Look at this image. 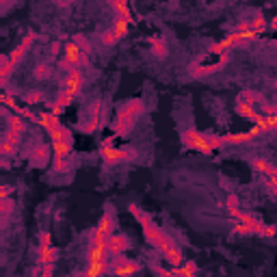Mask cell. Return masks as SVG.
I'll return each mask as SVG.
<instances>
[{
	"mask_svg": "<svg viewBox=\"0 0 277 277\" xmlns=\"http://www.w3.org/2000/svg\"><path fill=\"white\" fill-rule=\"evenodd\" d=\"M143 111H145L143 100H130L126 106H121L119 113H117V117H115V121H113L115 134L126 137V134L132 130V126H134V121L139 119V115H143Z\"/></svg>",
	"mask_w": 277,
	"mask_h": 277,
	"instance_id": "1",
	"label": "cell"
},
{
	"mask_svg": "<svg viewBox=\"0 0 277 277\" xmlns=\"http://www.w3.org/2000/svg\"><path fill=\"white\" fill-rule=\"evenodd\" d=\"M87 63H89V55H87L74 39L63 46V61H61L63 69L69 72V69H74V67H85Z\"/></svg>",
	"mask_w": 277,
	"mask_h": 277,
	"instance_id": "2",
	"label": "cell"
},
{
	"mask_svg": "<svg viewBox=\"0 0 277 277\" xmlns=\"http://www.w3.org/2000/svg\"><path fill=\"white\" fill-rule=\"evenodd\" d=\"M52 169L56 173H63L72 167V141H55L52 143Z\"/></svg>",
	"mask_w": 277,
	"mask_h": 277,
	"instance_id": "3",
	"label": "cell"
},
{
	"mask_svg": "<svg viewBox=\"0 0 277 277\" xmlns=\"http://www.w3.org/2000/svg\"><path fill=\"white\" fill-rule=\"evenodd\" d=\"M182 143H184V147H188V150H195V152H202V154H212V145H210V139L208 134L199 132L195 130V128H186L184 132L180 134Z\"/></svg>",
	"mask_w": 277,
	"mask_h": 277,
	"instance_id": "4",
	"label": "cell"
},
{
	"mask_svg": "<svg viewBox=\"0 0 277 277\" xmlns=\"http://www.w3.org/2000/svg\"><path fill=\"white\" fill-rule=\"evenodd\" d=\"M100 158H102L104 165H115V163H130L137 158V150H132V147H113V145H106L102 143L100 147Z\"/></svg>",
	"mask_w": 277,
	"mask_h": 277,
	"instance_id": "5",
	"label": "cell"
},
{
	"mask_svg": "<svg viewBox=\"0 0 277 277\" xmlns=\"http://www.w3.org/2000/svg\"><path fill=\"white\" fill-rule=\"evenodd\" d=\"M143 234H145V240L150 243L152 247H156L158 251H167L169 247L173 245V238L169 236V234H165L161 227H156L154 223H150V225H145L143 227Z\"/></svg>",
	"mask_w": 277,
	"mask_h": 277,
	"instance_id": "6",
	"label": "cell"
},
{
	"mask_svg": "<svg viewBox=\"0 0 277 277\" xmlns=\"http://www.w3.org/2000/svg\"><path fill=\"white\" fill-rule=\"evenodd\" d=\"M115 229V219L113 215H102V219L98 221L96 229L91 232L89 243H98V245H109V236Z\"/></svg>",
	"mask_w": 277,
	"mask_h": 277,
	"instance_id": "7",
	"label": "cell"
},
{
	"mask_svg": "<svg viewBox=\"0 0 277 277\" xmlns=\"http://www.w3.org/2000/svg\"><path fill=\"white\" fill-rule=\"evenodd\" d=\"M82 85H85V74L80 72V67H74V69H69L67 76H65V80H63V93H65L67 98H78L80 96V91H82Z\"/></svg>",
	"mask_w": 277,
	"mask_h": 277,
	"instance_id": "8",
	"label": "cell"
},
{
	"mask_svg": "<svg viewBox=\"0 0 277 277\" xmlns=\"http://www.w3.org/2000/svg\"><path fill=\"white\" fill-rule=\"evenodd\" d=\"M109 271L113 275H134L141 271V264L137 260H130L121 253V256H111V267Z\"/></svg>",
	"mask_w": 277,
	"mask_h": 277,
	"instance_id": "9",
	"label": "cell"
},
{
	"mask_svg": "<svg viewBox=\"0 0 277 277\" xmlns=\"http://www.w3.org/2000/svg\"><path fill=\"white\" fill-rule=\"evenodd\" d=\"M227 61H229L227 52H221L219 58H217V63H210V65H193V67H188V69H191L193 78H204V76H210V74L219 72L221 67H225Z\"/></svg>",
	"mask_w": 277,
	"mask_h": 277,
	"instance_id": "10",
	"label": "cell"
},
{
	"mask_svg": "<svg viewBox=\"0 0 277 277\" xmlns=\"http://www.w3.org/2000/svg\"><path fill=\"white\" fill-rule=\"evenodd\" d=\"M102 117H104V113H102V102H93L91 104L89 119H87V123H82L80 130L85 132V134H93L100 126H102Z\"/></svg>",
	"mask_w": 277,
	"mask_h": 277,
	"instance_id": "11",
	"label": "cell"
},
{
	"mask_svg": "<svg viewBox=\"0 0 277 277\" xmlns=\"http://www.w3.org/2000/svg\"><path fill=\"white\" fill-rule=\"evenodd\" d=\"M130 249V238L126 234H111L109 236V253L111 256H121Z\"/></svg>",
	"mask_w": 277,
	"mask_h": 277,
	"instance_id": "12",
	"label": "cell"
},
{
	"mask_svg": "<svg viewBox=\"0 0 277 277\" xmlns=\"http://www.w3.org/2000/svg\"><path fill=\"white\" fill-rule=\"evenodd\" d=\"M17 145H20V134L13 132V130H7L2 143H0V154H2L4 158L15 156L17 154Z\"/></svg>",
	"mask_w": 277,
	"mask_h": 277,
	"instance_id": "13",
	"label": "cell"
},
{
	"mask_svg": "<svg viewBox=\"0 0 277 277\" xmlns=\"http://www.w3.org/2000/svg\"><path fill=\"white\" fill-rule=\"evenodd\" d=\"M50 154H52V150L48 145H37L31 152V165L33 167H46L50 161Z\"/></svg>",
	"mask_w": 277,
	"mask_h": 277,
	"instance_id": "14",
	"label": "cell"
},
{
	"mask_svg": "<svg viewBox=\"0 0 277 277\" xmlns=\"http://www.w3.org/2000/svg\"><path fill=\"white\" fill-rule=\"evenodd\" d=\"M37 123H39L41 128H44L46 132H50V130H55V128L61 126V121H58V115H55L52 111L39 113V115H37Z\"/></svg>",
	"mask_w": 277,
	"mask_h": 277,
	"instance_id": "15",
	"label": "cell"
},
{
	"mask_svg": "<svg viewBox=\"0 0 277 277\" xmlns=\"http://www.w3.org/2000/svg\"><path fill=\"white\" fill-rule=\"evenodd\" d=\"M56 256H58V251H56L52 245L39 247V253H37V264H41V267H44V264H55Z\"/></svg>",
	"mask_w": 277,
	"mask_h": 277,
	"instance_id": "16",
	"label": "cell"
},
{
	"mask_svg": "<svg viewBox=\"0 0 277 277\" xmlns=\"http://www.w3.org/2000/svg\"><path fill=\"white\" fill-rule=\"evenodd\" d=\"M256 137L249 132H236V134H225L223 137V143L225 145H245V143H249V141H253Z\"/></svg>",
	"mask_w": 277,
	"mask_h": 277,
	"instance_id": "17",
	"label": "cell"
},
{
	"mask_svg": "<svg viewBox=\"0 0 277 277\" xmlns=\"http://www.w3.org/2000/svg\"><path fill=\"white\" fill-rule=\"evenodd\" d=\"M163 256H165V260H167L169 264H171V267H180V264L184 262V256H182V249H180V247L175 245V243H173L171 247H169L167 251H163Z\"/></svg>",
	"mask_w": 277,
	"mask_h": 277,
	"instance_id": "18",
	"label": "cell"
},
{
	"mask_svg": "<svg viewBox=\"0 0 277 277\" xmlns=\"http://www.w3.org/2000/svg\"><path fill=\"white\" fill-rule=\"evenodd\" d=\"M109 4L117 11V15H119V17L132 22V11H130V7H128V0H109Z\"/></svg>",
	"mask_w": 277,
	"mask_h": 277,
	"instance_id": "19",
	"label": "cell"
},
{
	"mask_svg": "<svg viewBox=\"0 0 277 277\" xmlns=\"http://www.w3.org/2000/svg\"><path fill=\"white\" fill-rule=\"evenodd\" d=\"M197 273V264L193 260H184L180 267H173V275H180V277H193Z\"/></svg>",
	"mask_w": 277,
	"mask_h": 277,
	"instance_id": "20",
	"label": "cell"
},
{
	"mask_svg": "<svg viewBox=\"0 0 277 277\" xmlns=\"http://www.w3.org/2000/svg\"><path fill=\"white\" fill-rule=\"evenodd\" d=\"M48 134H50L52 143H55V141H72V143H74V134H72V130H69V128H65L63 123H61L58 128H55V130H50Z\"/></svg>",
	"mask_w": 277,
	"mask_h": 277,
	"instance_id": "21",
	"label": "cell"
},
{
	"mask_svg": "<svg viewBox=\"0 0 277 277\" xmlns=\"http://www.w3.org/2000/svg\"><path fill=\"white\" fill-rule=\"evenodd\" d=\"M236 113L240 117H245V119H251L253 121V117L258 115V111H256V106H251V104H247V102H240V100H236Z\"/></svg>",
	"mask_w": 277,
	"mask_h": 277,
	"instance_id": "22",
	"label": "cell"
},
{
	"mask_svg": "<svg viewBox=\"0 0 277 277\" xmlns=\"http://www.w3.org/2000/svg\"><path fill=\"white\" fill-rule=\"evenodd\" d=\"M7 121H9V130H13V132H17V134H22L26 130V121H24V117L22 115H9L7 117Z\"/></svg>",
	"mask_w": 277,
	"mask_h": 277,
	"instance_id": "23",
	"label": "cell"
},
{
	"mask_svg": "<svg viewBox=\"0 0 277 277\" xmlns=\"http://www.w3.org/2000/svg\"><path fill=\"white\" fill-rule=\"evenodd\" d=\"M128 210H130L134 219H137V221L141 223V227H145V225H150V223H154V221H152V217H150V215H145V212L141 210L137 204H130V206H128Z\"/></svg>",
	"mask_w": 277,
	"mask_h": 277,
	"instance_id": "24",
	"label": "cell"
},
{
	"mask_svg": "<svg viewBox=\"0 0 277 277\" xmlns=\"http://www.w3.org/2000/svg\"><path fill=\"white\" fill-rule=\"evenodd\" d=\"M2 67H0V78H2V85H7V80H9V76L11 72H13V67H15V63L9 58V55H2Z\"/></svg>",
	"mask_w": 277,
	"mask_h": 277,
	"instance_id": "25",
	"label": "cell"
},
{
	"mask_svg": "<svg viewBox=\"0 0 277 277\" xmlns=\"http://www.w3.org/2000/svg\"><path fill=\"white\" fill-rule=\"evenodd\" d=\"M251 167H253V171L256 173H260V175H269L271 173V167H273V165H271L269 161H264V158H253L251 161Z\"/></svg>",
	"mask_w": 277,
	"mask_h": 277,
	"instance_id": "26",
	"label": "cell"
},
{
	"mask_svg": "<svg viewBox=\"0 0 277 277\" xmlns=\"http://www.w3.org/2000/svg\"><path fill=\"white\" fill-rule=\"evenodd\" d=\"M130 24H132V22L123 20V17H117V20H115V24H113V31H115L117 37H119V39L126 37L128 31H130Z\"/></svg>",
	"mask_w": 277,
	"mask_h": 277,
	"instance_id": "27",
	"label": "cell"
},
{
	"mask_svg": "<svg viewBox=\"0 0 277 277\" xmlns=\"http://www.w3.org/2000/svg\"><path fill=\"white\" fill-rule=\"evenodd\" d=\"M238 100H240V102L251 104V106H258V104L262 106V96H258V93H253V91H243L238 96Z\"/></svg>",
	"mask_w": 277,
	"mask_h": 277,
	"instance_id": "28",
	"label": "cell"
},
{
	"mask_svg": "<svg viewBox=\"0 0 277 277\" xmlns=\"http://www.w3.org/2000/svg\"><path fill=\"white\" fill-rule=\"evenodd\" d=\"M106 271H109V264H87L85 275L87 277H100V275H104Z\"/></svg>",
	"mask_w": 277,
	"mask_h": 277,
	"instance_id": "29",
	"label": "cell"
},
{
	"mask_svg": "<svg viewBox=\"0 0 277 277\" xmlns=\"http://www.w3.org/2000/svg\"><path fill=\"white\" fill-rule=\"evenodd\" d=\"M234 234H238V236H249V234H256V229H253L251 223L236 221L234 223Z\"/></svg>",
	"mask_w": 277,
	"mask_h": 277,
	"instance_id": "30",
	"label": "cell"
},
{
	"mask_svg": "<svg viewBox=\"0 0 277 277\" xmlns=\"http://www.w3.org/2000/svg\"><path fill=\"white\" fill-rule=\"evenodd\" d=\"M267 20H264V15L260 13V15H256V17H253V20H251V28H253V31H256L258 35H262L264 31H267Z\"/></svg>",
	"mask_w": 277,
	"mask_h": 277,
	"instance_id": "31",
	"label": "cell"
},
{
	"mask_svg": "<svg viewBox=\"0 0 277 277\" xmlns=\"http://www.w3.org/2000/svg\"><path fill=\"white\" fill-rule=\"evenodd\" d=\"M152 52H154V56H158V58L167 56V46H165V41L156 39L154 44H152Z\"/></svg>",
	"mask_w": 277,
	"mask_h": 277,
	"instance_id": "32",
	"label": "cell"
},
{
	"mask_svg": "<svg viewBox=\"0 0 277 277\" xmlns=\"http://www.w3.org/2000/svg\"><path fill=\"white\" fill-rule=\"evenodd\" d=\"M13 208H15V202H13V199L4 197L2 202H0V212H2V217H9L11 212H13Z\"/></svg>",
	"mask_w": 277,
	"mask_h": 277,
	"instance_id": "33",
	"label": "cell"
},
{
	"mask_svg": "<svg viewBox=\"0 0 277 277\" xmlns=\"http://www.w3.org/2000/svg\"><path fill=\"white\" fill-rule=\"evenodd\" d=\"M267 178H269V182H267L269 191L273 193V195H277V167H271V173L267 175Z\"/></svg>",
	"mask_w": 277,
	"mask_h": 277,
	"instance_id": "34",
	"label": "cell"
},
{
	"mask_svg": "<svg viewBox=\"0 0 277 277\" xmlns=\"http://www.w3.org/2000/svg\"><path fill=\"white\" fill-rule=\"evenodd\" d=\"M117 41H119V37L115 35L113 28H111V31H106V33L102 35V46H115Z\"/></svg>",
	"mask_w": 277,
	"mask_h": 277,
	"instance_id": "35",
	"label": "cell"
},
{
	"mask_svg": "<svg viewBox=\"0 0 277 277\" xmlns=\"http://www.w3.org/2000/svg\"><path fill=\"white\" fill-rule=\"evenodd\" d=\"M74 41L80 46L82 50L87 52V55H89V52H91V44H89V39H85V37H82V35H74Z\"/></svg>",
	"mask_w": 277,
	"mask_h": 277,
	"instance_id": "36",
	"label": "cell"
},
{
	"mask_svg": "<svg viewBox=\"0 0 277 277\" xmlns=\"http://www.w3.org/2000/svg\"><path fill=\"white\" fill-rule=\"evenodd\" d=\"M208 139H210L212 150H221V147H225V143H223V137H217V134H208Z\"/></svg>",
	"mask_w": 277,
	"mask_h": 277,
	"instance_id": "37",
	"label": "cell"
},
{
	"mask_svg": "<svg viewBox=\"0 0 277 277\" xmlns=\"http://www.w3.org/2000/svg\"><path fill=\"white\" fill-rule=\"evenodd\" d=\"M48 74H50L48 65H37V67H35V78H46Z\"/></svg>",
	"mask_w": 277,
	"mask_h": 277,
	"instance_id": "38",
	"label": "cell"
},
{
	"mask_svg": "<svg viewBox=\"0 0 277 277\" xmlns=\"http://www.w3.org/2000/svg\"><path fill=\"white\" fill-rule=\"evenodd\" d=\"M37 102H41V93H37V91L26 93V104H28V106H31V104H37Z\"/></svg>",
	"mask_w": 277,
	"mask_h": 277,
	"instance_id": "39",
	"label": "cell"
},
{
	"mask_svg": "<svg viewBox=\"0 0 277 277\" xmlns=\"http://www.w3.org/2000/svg\"><path fill=\"white\" fill-rule=\"evenodd\" d=\"M46 245H52V234L50 232H41V236H39V247H46Z\"/></svg>",
	"mask_w": 277,
	"mask_h": 277,
	"instance_id": "40",
	"label": "cell"
},
{
	"mask_svg": "<svg viewBox=\"0 0 277 277\" xmlns=\"http://www.w3.org/2000/svg\"><path fill=\"white\" fill-rule=\"evenodd\" d=\"M0 100H2V104H4V106H7V109H13V111L17 109V104H15V100H13V98H9V96H7V93H2V98H0Z\"/></svg>",
	"mask_w": 277,
	"mask_h": 277,
	"instance_id": "41",
	"label": "cell"
},
{
	"mask_svg": "<svg viewBox=\"0 0 277 277\" xmlns=\"http://www.w3.org/2000/svg\"><path fill=\"white\" fill-rule=\"evenodd\" d=\"M262 236H267V238L277 236V227H275V225H264V229H262Z\"/></svg>",
	"mask_w": 277,
	"mask_h": 277,
	"instance_id": "42",
	"label": "cell"
},
{
	"mask_svg": "<svg viewBox=\"0 0 277 277\" xmlns=\"http://www.w3.org/2000/svg\"><path fill=\"white\" fill-rule=\"evenodd\" d=\"M267 123H269V132L271 130H277V113L267 115Z\"/></svg>",
	"mask_w": 277,
	"mask_h": 277,
	"instance_id": "43",
	"label": "cell"
},
{
	"mask_svg": "<svg viewBox=\"0 0 277 277\" xmlns=\"http://www.w3.org/2000/svg\"><path fill=\"white\" fill-rule=\"evenodd\" d=\"M11 193H13V188H11L9 184H2V186H0V199L11 197Z\"/></svg>",
	"mask_w": 277,
	"mask_h": 277,
	"instance_id": "44",
	"label": "cell"
},
{
	"mask_svg": "<svg viewBox=\"0 0 277 277\" xmlns=\"http://www.w3.org/2000/svg\"><path fill=\"white\" fill-rule=\"evenodd\" d=\"M236 31H238V33H247V31H253V28H251V22H240V24L236 26Z\"/></svg>",
	"mask_w": 277,
	"mask_h": 277,
	"instance_id": "45",
	"label": "cell"
},
{
	"mask_svg": "<svg viewBox=\"0 0 277 277\" xmlns=\"http://www.w3.org/2000/svg\"><path fill=\"white\" fill-rule=\"evenodd\" d=\"M234 206H238V197H236V195H229V197H227L225 208H234Z\"/></svg>",
	"mask_w": 277,
	"mask_h": 277,
	"instance_id": "46",
	"label": "cell"
},
{
	"mask_svg": "<svg viewBox=\"0 0 277 277\" xmlns=\"http://www.w3.org/2000/svg\"><path fill=\"white\" fill-rule=\"evenodd\" d=\"M67 2H69V0H56V4H58V7H65Z\"/></svg>",
	"mask_w": 277,
	"mask_h": 277,
	"instance_id": "47",
	"label": "cell"
},
{
	"mask_svg": "<svg viewBox=\"0 0 277 277\" xmlns=\"http://www.w3.org/2000/svg\"><path fill=\"white\" fill-rule=\"evenodd\" d=\"M271 26H273L275 31H277V17H273V22H271Z\"/></svg>",
	"mask_w": 277,
	"mask_h": 277,
	"instance_id": "48",
	"label": "cell"
},
{
	"mask_svg": "<svg viewBox=\"0 0 277 277\" xmlns=\"http://www.w3.org/2000/svg\"><path fill=\"white\" fill-rule=\"evenodd\" d=\"M275 113H277V106H275Z\"/></svg>",
	"mask_w": 277,
	"mask_h": 277,
	"instance_id": "49",
	"label": "cell"
},
{
	"mask_svg": "<svg viewBox=\"0 0 277 277\" xmlns=\"http://www.w3.org/2000/svg\"><path fill=\"white\" fill-rule=\"evenodd\" d=\"M171 2H175V0H171Z\"/></svg>",
	"mask_w": 277,
	"mask_h": 277,
	"instance_id": "50",
	"label": "cell"
},
{
	"mask_svg": "<svg viewBox=\"0 0 277 277\" xmlns=\"http://www.w3.org/2000/svg\"><path fill=\"white\" fill-rule=\"evenodd\" d=\"M275 87H277V82H275Z\"/></svg>",
	"mask_w": 277,
	"mask_h": 277,
	"instance_id": "51",
	"label": "cell"
}]
</instances>
